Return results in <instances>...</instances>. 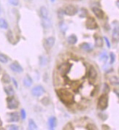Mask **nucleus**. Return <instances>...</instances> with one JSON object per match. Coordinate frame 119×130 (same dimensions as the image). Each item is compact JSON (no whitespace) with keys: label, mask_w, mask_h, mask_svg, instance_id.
<instances>
[{"label":"nucleus","mask_w":119,"mask_h":130,"mask_svg":"<svg viewBox=\"0 0 119 130\" xmlns=\"http://www.w3.org/2000/svg\"><path fill=\"white\" fill-rule=\"evenodd\" d=\"M59 100L65 105H70L75 102L74 94L66 89H59L56 91Z\"/></svg>","instance_id":"f257e3e1"},{"label":"nucleus","mask_w":119,"mask_h":130,"mask_svg":"<svg viewBox=\"0 0 119 130\" xmlns=\"http://www.w3.org/2000/svg\"><path fill=\"white\" fill-rule=\"evenodd\" d=\"M109 104V96L107 94H101L99 98L98 99V102H97V108L101 110L104 111L105 110Z\"/></svg>","instance_id":"f03ea898"},{"label":"nucleus","mask_w":119,"mask_h":130,"mask_svg":"<svg viewBox=\"0 0 119 130\" xmlns=\"http://www.w3.org/2000/svg\"><path fill=\"white\" fill-rule=\"evenodd\" d=\"M72 67V64H70L69 62L63 63L61 65H59V67H58V71L62 77H65L70 72Z\"/></svg>","instance_id":"7ed1b4c3"},{"label":"nucleus","mask_w":119,"mask_h":130,"mask_svg":"<svg viewBox=\"0 0 119 130\" xmlns=\"http://www.w3.org/2000/svg\"><path fill=\"white\" fill-rule=\"evenodd\" d=\"M7 107L10 110H15L19 107V102L14 96H8L7 98Z\"/></svg>","instance_id":"20e7f679"},{"label":"nucleus","mask_w":119,"mask_h":130,"mask_svg":"<svg viewBox=\"0 0 119 130\" xmlns=\"http://www.w3.org/2000/svg\"><path fill=\"white\" fill-rule=\"evenodd\" d=\"M64 10V14L69 16H74L75 15L77 12H78V9L76 6L73 5H66Z\"/></svg>","instance_id":"39448f33"},{"label":"nucleus","mask_w":119,"mask_h":130,"mask_svg":"<svg viewBox=\"0 0 119 130\" xmlns=\"http://www.w3.org/2000/svg\"><path fill=\"white\" fill-rule=\"evenodd\" d=\"M85 26H86V29L89 30H95L98 29L99 26L96 21V20L92 17H88L86 23H85Z\"/></svg>","instance_id":"423d86ee"},{"label":"nucleus","mask_w":119,"mask_h":130,"mask_svg":"<svg viewBox=\"0 0 119 130\" xmlns=\"http://www.w3.org/2000/svg\"><path fill=\"white\" fill-rule=\"evenodd\" d=\"M55 42H56V39L54 37H49L47 39H45L43 44L45 51L48 52L50 50V48L53 47V46L54 45Z\"/></svg>","instance_id":"0eeeda50"},{"label":"nucleus","mask_w":119,"mask_h":130,"mask_svg":"<svg viewBox=\"0 0 119 130\" xmlns=\"http://www.w3.org/2000/svg\"><path fill=\"white\" fill-rule=\"evenodd\" d=\"M31 93L32 95L35 96L40 97L45 93V90L42 86H37L35 88H33V89L31 90Z\"/></svg>","instance_id":"6e6552de"},{"label":"nucleus","mask_w":119,"mask_h":130,"mask_svg":"<svg viewBox=\"0 0 119 130\" xmlns=\"http://www.w3.org/2000/svg\"><path fill=\"white\" fill-rule=\"evenodd\" d=\"M97 76H98V73H97V71H96V68L91 65V66L90 67V68H89V73H88L89 80L90 81L94 82V81H95L96 79L97 78Z\"/></svg>","instance_id":"1a4fd4ad"},{"label":"nucleus","mask_w":119,"mask_h":130,"mask_svg":"<svg viewBox=\"0 0 119 130\" xmlns=\"http://www.w3.org/2000/svg\"><path fill=\"white\" fill-rule=\"evenodd\" d=\"M20 120V116L18 112H12L7 113V121L8 122H18Z\"/></svg>","instance_id":"9d476101"},{"label":"nucleus","mask_w":119,"mask_h":130,"mask_svg":"<svg viewBox=\"0 0 119 130\" xmlns=\"http://www.w3.org/2000/svg\"><path fill=\"white\" fill-rule=\"evenodd\" d=\"M10 70L14 72H17V73H21L24 72V69L23 67L21 66V65L18 63V62H13L10 65Z\"/></svg>","instance_id":"9b49d317"},{"label":"nucleus","mask_w":119,"mask_h":130,"mask_svg":"<svg viewBox=\"0 0 119 130\" xmlns=\"http://www.w3.org/2000/svg\"><path fill=\"white\" fill-rule=\"evenodd\" d=\"M92 11L94 14V15L99 19H103L105 18V12L104 11L99 7H94L92 8Z\"/></svg>","instance_id":"f8f14e48"},{"label":"nucleus","mask_w":119,"mask_h":130,"mask_svg":"<svg viewBox=\"0 0 119 130\" xmlns=\"http://www.w3.org/2000/svg\"><path fill=\"white\" fill-rule=\"evenodd\" d=\"M80 48L81 50H83L84 51H86V52H91L93 50L92 45L89 42H83L80 45Z\"/></svg>","instance_id":"ddd939ff"},{"label":"nucleus","mask_w":119,"mask_h":130,"mask_svg":"<svg viewBox=\"0 0 119 130\" xmlns=\"http://www.w3.org/2000/svg\"><path fill=\"white\" fill-rule=\"evenodd\" d=\"M57 124V119L55 116H51L48 119V127L50 129H54V128L56 126Z\"/></svg>","instance_id":"4468645a"},{"label":"nucleus","mask_w":119,"mask_h":130,"mask_svg":"<svg viewBox=\"0 0 119 130\" xmlns=\"http://www.w3.org/2000/svg\"><path fill=\"white\" fill-rule=\"evenodd\" d=\"M40 16L41 18H49V12L46 7L42 6L40 8Z\"/></svg>","instance_id":"2eb2a0df"},{"label":"nucleus","mask_w":119,"mask_h":130,"mask_svg":"<svg viewBox=\"0 0 119 130\" xmlns=\"http://www.w3.org/2000/svg\"><path fill=\"white\" fill-rule=\"evenodd\" d=\"M23 83H24V85L26 87H30V86H31V85H32L33 80H32V78H31L29 75H27L24 78Z\"/></svg>","instance_id":"dca6fc26"},{"label":"nucleus","mask_w":119,"mask_h":130,"mask_svg":"<svg viewBox=\"0 0 119 130\" xmlns=\"http://www.w3.org/2000/svg\"><path fill=\"white\" fill-rule=\"evenodd\" d=\"M67 42L70 45H75L77 42V37L75 35L72 34L67 37Z\"/></svg>","instance_id":"f3484780"},{"label":"nucleus","mask_w":119,"mask_h":130,"mask_svg":"<svg viewBox=\"0 0 119 130\" xmlns=\"http://www.w3.org/2000/svg\"><path fill=\"white\" fill-rule=\"evenodd\" d=\"M4 91L5 92V94L8 96H13L15 94V91L13 89V88L11 86H5L4 87Z\"/></svg>","instance_id":"a211bd4d"},{"label":"nucleus","mask_w":119,"mask_h":130,"mask_svg":"<svg viewBox=\"0 0 119 130\" xmlns=\"http://www.w3.org/2000/svg\"><path fill=\"white\" fill-rule=\"evenodd\" d=\"M42 26L44 29H48L51 26V21H50L49 18H41Z\"/></svg>","instance_id":"6ab92c4d"},{"label":"nucleus","mask_w":119,"mask_h":130,"mask_svg":"<svg viewBox=\"0 0 119 130\" xmlns=\"http://www.w3.org/2000/svg\"><path fill=\"white\" fill-rule=\"evenodd\" d=\"M103 44H104V40H103L102 37H99V36L95 37V46L96 47H101L103 46Z\"/></svg>","instance_id":"aec40b11"},{"label":"nucleus","mask_w":119,"mask_h":130,"mask_svg":"<svg viewBox=\"0 0 119 130\" xmlns=\"http://www.w3.org/2000/svg\"><path fill=\"white\" fill-rule=\"evenodd\" d=\"M28 127H29V130H36L38 129L37 127V125L36 124V123L35 122L33 119H29V122H28Z\"/></svg>","instance_id":"412c9836"},{"label":"nucleus","mask_w":119,"mask_h":130,"mask_svg":"<svg viewBox=\"0 0 119 130\" xmlns=\"http://www.w3.org/2000/svg\"><path fill=\"white\" fill-rule=\"evenodd\" d=\"M99 60L102 63H106L108 60V56L106 51L101 52L99 55Z\"/></svg>","instance_id":"4be33fe9"},{"label":"nucleus","mask_w":119,"mask_h":130,"mask_svg":"<svg viewBox=\"0 0 119 130\" xmlns=\"http://www.w3.org/2000/svg\"><path fill=\"white\" fill-rule=\"evenodd\" d=\"M2 81L3 83L8 84L11 82V78L7 73H4L2 77Z\"/></svg>","instance_id":"5701e85b"},{"label":"nucleus","mask_w":119,"mask_h":130,"mask_svg":"<svg viewBox=\"0 0 119 130\" xmlns=\"http://www.w3.org/2000/svg\"><path fill=\"white\" fill-rule=\"evenodd\" d=\"M113 39L115 41H118V38H119V30H118V27L116 26L113 29Z\"/></svg>","instance_id":"b1692460"},{"label":"nucleus","mask_w":119,"mask_h":130,"mask_svg":"<svg viewBox=\"0 0 119 130\" xmlns=\"http://www.w3.org/2000/svg\"><path fill=\"white\" fill-rule=\"evenodd\" d=\"M59 28H60V30L62 33L64 34V35L66 34V32L68 30V26L64 22V21H61L59 24Z\"/></svg>","instance_id":"393cba45"},{"label":"nucleus","mask_w":119,"mask_h":130,"mask_svg":"<svg viewBox=\"0 0 119 130\" xmlns=\"http://www.w3.org/2000/svg\"><path fill=\"white\" fill-rule=\"evenodd\" d=\"M110 80V83L113 85V86H118V83H119V80H118V77L117 76H112L110 77L109 79Z\"/></svg>","instance_id":"a878e982"},{"label":"nucleus","mask_w":119,"mask_h":130,"mask_svg":"<svg viewBox=\"0 0 119 130\" xmlns=\"http://www.w3.org/2000/svg\"><path fill=\"white\" fill-rule=\"evenodd\" d=\"M0 28H2L3 29H8V23L5 18H0Z\"/></svg>","instance_id":"bb28decb"},{"label":"nucleus","mask_w":119,"mask_h":130,"mask_svg":"<svg viewBox=\"0 0 119 130\" xmlns=\"http://www.w3.org/2000/svg\"><path fill=\"white\" fill-rule=\"evenodd\" d=\"M39 63L41 67H45L48 64V60L46 59V57L43 56H40L39 57Z\"/></svg>","instance_id":"cd10ccee"},{"label":"nucleus","mask_w":119,"mask_h":130,"mask_svg":"<svg viewBox=\"0 0 119 130\" xmlns=\"http://www.w3.org/2000/svg\"><path fill=\"white\" fill-rule=\"evenodd\" d=\"M79 11V10H78ZM87 14H88V11L86 8H81L79 11V17L81 18H86L87 16Z\"/></svg>","instance_id":"c85d7f7f"},{"label":"nucleus","mask_w":119,"mask_h":130,"mask_svg":"<svg viewBox=\"0 0 119 130\" xmlns=\"http://www.w3.org/2000/svg\"><path fill=\"white\" fill-rule=\"evenodd\" d=\"M8 57L3 54V53H0V62H2L3 64H7L8 62Z\"/></svg>","instance_id":"c756f323"},{"label":"nucleus","mask_w":119,"mask_h":130,"mask_svg":"<svg viewBox=\"0 0 119 130\" xmlns=\"http://www.w3.org/2000/svg\"><path fill=\"white\" fill-rule=\"evenodd\" d=\"M98 116H99V118L101 120H102L103 121H106V120L108 118V116L106 114V113H105V112H103L98 113Z\"/></svg>","instance_id":"7c9ffc66"},{"label":"nucleus","mask_w":119,"mask_h":130,"mask_svg":"<svg viewBox=\"0 0 119 130\" xmlns=\"http://www.w3.org/2000/svg\"><path fill=\"white\" fill-rule=\"evenodd\" d=\"M86 129H89V130H97V129H98L97 126H96L94 124H93V123H89V124H88L86 125Z\"/></svg>","instance_id":"2f4dec72"},{"label":"nucleus","mask_w":119,"mask_h":130,"mask_svg":"<svg viewBox=\"0 0 119 130\" xmlns=\"http://www.w3.org/2000/svg\"><path fill=\"white\" fill-rule=\"evenodd\" d=\"M74 129H75V128L72 126V124L71 122L67 123L63 128V130H74Z\"/></svg>","instance_id":"473e14b6"},{"label":"nucleus","mask_w":119,"mask_h":130,"mask_svg":"<svg viewBox=\"0 0 119 130\" xmlns=\"http://www.w3.org/2000/svg\"><path fill=\"white\" fill-rule=\"evenodd\" d=\"M64 15H65V14H64V10H63V9L60 8V9L58 10V11H57V15H58V18H59L60 20H62V19H63Z\"/></svg>","instance_id":"72a5a7b5"},{"label":"nucleus","mask_w":119,"mask_h":130,"mask_svg":"<svg viewBox=\"0 0 119 130\" xmlns=\"http://www.w3.org/2000/svg\"><path fill=\"white\" fill-rule=\"evenodd\" d=\"M41 103H42L43 105L48 106V105L50 104V99H49V97L46 96V97H44V98H42V100H41Z\"/></svg>","instance_id":"f704fd0d"},{"label":"nucleus","mask_w":119,"mask_h":130,"mask_svg":"<svg viewBox=\"0 0 119 130\" xmlns=\"http://www.w3.org/2000/svg\"><path fill=\"white\" fill-rule=\"evenodd\" d=\"M7 39L9 40V42H12L13 40H14V38H13V34H12V31H8L7 32Z\"/></svg>","instance_id":"c9c22d12"},{"label":"nucleus","mask_w":119,"mask_h":130,"mask_svg":"<svg viewBox=\"0 0 119 130\" xmlns=\"http://www.w3.org/2000/svg\"><path fill=\"white\" fill-rule=\"evenodd\" d=\"M8 2L10 5H12V6H15V7L18 6L19 3H20L19 0H8Z\"/></svg>","instance_id":"e433bc0d"},{"label":"nucleus","mask_w":119,"mask_h":130,"mask_svg":"<svg viewBox=\"0 0 119 130\" xmlns=\"http://www.w3.org/2000/svg\"><path fill=\"white\" fill-rule=\"evenodd\" d=\"M103 92L104 94H108L110 92V87L107 83H105L103 86Z\"/></svg>","instance_id":"4c0bfd02"},{"label":"nucleus","mask_w":119,"mask_h":130,"mask_svg":"<svg viewBox=\"0 0 119 130\" xmlns=\"http://www.w3.org/2000/svg\"><path fill=\"white\" fill-rule=\"evenodd\" d=\"M110 64H113L115 61V53H112V52L110 53Z\"/></svg>","instance_id":"58836bf2"},{"label":"nucleus","mask_w":119,"mask_h":130,"mask_svg":"<svg viewBox=\"0 0 119 130\" xmlns=\"http://www.w3.org/2000/svg\"><path fill=\"white\" fill-rule=\"evenodd\" d=\"M21 117L23 120H25L26 118V112L24 109H21Z\"/></svg>","instance_id":"ea45409f"},{"label":"nucleus","mask_w":119,"mask_h":130,"mask_svg":"<svg viewBox=\"0 0 119 130\" xmlns=\"http://www.w3.org/2000/svg\"><path fill=\"white\" fill-rule=\"evenodd\" d=\"M7 128L10 130H18L19 129L18 126H17L15 124H11V125H9L7 126Z\"/></svg>","instance_id":"a19ab883"},{"label":"nucleus","mask_w":119,"mask_h":130,"mask_svg":"<svg viewBox=\"0 0 119 130\" xmlns=\"http://www.w3.org/2000/svg\"><path fill=\"white\" fill-rule=\"evenodd\" d=\"M103 40H105V43H106V45H107V47L108 48H110L111 45H110V42L108 38H107V37H103Z\"/></svg>","instance_id":"79ce46f5"},{"label":"nucleus","mask_w":119,"mask_h":130,"mask_svg":"<svg viewBox=\"0 0 119 130\" xmlns=\"http://www.w3.org/2000/svg\"><path fill=\"white\" fill-rule=\"evenodd\" d=\"M12 80V82H13V84H14V86H15V88L16 89H18V83H17V81H16V80L14 78V77H12V79H11Z\"/></svg>","instance_id":"37998d69"},{"label":"nucleus","mask_w":119,"mask_h":130,"mask_svg":"<svg viewBox=\"0 0 119 130\" xmlns=\"http://www.w3.org/2000/svg\"><path fill=\"white\" fill-rule=\"evenodd\" d=\"M101 127H102V129H107V130H109L110 129V127L107 125V124H103V125H101Z\"/></svg>","instance_id":"c03bdc74"},{"label":"nucleus","mask_w":119,"mask_h":130,"mask_svg":"<svg viewBox=\"0 0 119 130\" xmlns=\"http://www.w3.org/2000/svg\"><path fill=\"white\" fill-rule=\"evenodd\" d=\"M113 91H114V93H115L116 96L118 97V96H119V94H118V89H114Z\"/></svg>","instance_id":"a18cd8bd"},{"label":"nucleus","mask_w":119,"mask_h":130,"mask_svg":"<svg viewBox=\"0 0 119 130\" xmlns=\"http://www.w3.org/2000/svg\"><path fill=\"white\" fill-rule=\"evenodd\" d=\"M2 124H3V122H2V121L1 118H0V126H2Z\"/></svg>","instance_id":"49530a36"},{"label":"nucleus","mask_w":119,"mask_h":130,"mask_svg":"<svg viewBox=\"0 0 119 130\" xmlns=\"http://www.w3.org/2000/svg\"><path fill=\"white\" fill-rule=\"evenodd\" d=\"M1 12H2V10H1V7H0V15H1Z\"/></svg>","instance_id":"de8ad7c7"},{"label":"nucleus","mask_w":119,"mask_h":130,"mask_svg":"<svg viewBox=\"0 0 119 130\" xmlns=\"http://www.w3.org/2000/svg\"><path fill=\"white\" fill-rule=\"evenodd\" d=\"M116 5H117L116 6H117V7H118V2H116Z\"/></svg>","instance_id":"09e8293b"},{"label":"nucleus","mask_w":119,"mask_h":130,"mask_svg":"<svg viewBox=\"0 0 119 130\" xmlns=\"http://www.w3.org/2000/svg\"><path fill=\"white\" fill-rule=\"evenodd\" d=\"M50 2H55V0H50Z\"/></svg>","instance_id":"8fccbe9b"},{"label":"nucleus","mask_w":119,"mask_h":130,"mask_svg":"<svg viewBox=\"0 0 119 130\" xmlns=\"http://www.w3.org/2000/svg\"><path fill=\"white\" fill-rule=\"evenodd\" d=\"M30 1H31V0H30Z\"/></svg>","instance_id":"3c124183"}]
</instances>
